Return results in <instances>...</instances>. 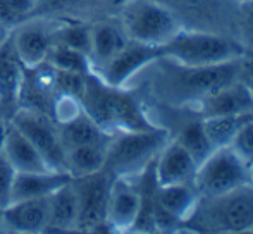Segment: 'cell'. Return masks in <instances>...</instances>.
<instances>
[{
    "instance_id": "obj_28",
    "label": "cell",
    "mask_w": 253,
    "mask_h": 234,
    "mask_svg": "<svg viewBox=\"0 0 253 234\" xmlns=\"http://www.w3.org/2000/svg\"><path fill=\"white\" fill-rule=\"evenodd\" d=\"M47 62L50 64L52 67H55V69L67 71V73H76V74L93 73L90 57H88L86 54L78 52V50H74V48H69L60 43H53Z\"/></svg>"
},
{
    "instance_id": "obj_5",
    "label": "cell",
    "mask_w": 253,
    "mask_h": 234,
    "mask_svg": "<svg viewBox=\"0 0 253 234\" xmlns=\"http://www.w3.org/2000/svg\"><path fill=\"white\" fill-rule=\"evenodd\" d=\"M116 17L131 41L153 47L166 45L181 30L176 12L160 0H124Z\"/></svg>"
},
{
    "instance_id": "obj_11",
    "label": "cell",
    "mask_w": 253,
    "mask_h": 234,
    "mask_svg": "<svg viewBox=\"0 0 253 234\" xmlns=\"http://www.w3.org/2000/svg\"><path fill=\"white\" fill-rule=\"evenodd\" d=\"M162 59V50L160 47L153 45L138 43V41H127V45L105 64L95 74L102 78L107 84L117 88H124V84L138 74L147 66Z\"/></svg>"
},
{
    "instance_id": "obj_32",
    "label": "cell",
    "mask_w": 253,
    "mask_h": 234,
    "mask_svg": "<svg viewBox=\"0 0 253 234\" xmlns=\"http://www.w3.org/2000/svg\"><path fill=\"white\" fill-rule=\"evenodd\" d=\"M14 176H16V169L12 167L9 158L5 157L2 150V143H0V210L10 205V201H12Z\"/></svg>"
},
{
    "instance_id": "obj_39",
    "label": "cell",
    "mask_w": 253,
    "mask_h": 234,
    "mask_svg": "<svg viewBox=\"0 0 253 234\" xmlns=\"http://www.w3.org/2000/svg\"><path fill=\"white\" fill-rule=\"evenodd\" d=\"M2 126H3V122H2V120H0V129H2Z\"/></svg>"
},
{
    "instance_id": "obj_10",
    "label": "cell",
    "mask_w": 253,
    "mask_h": 234,
    "mask_svg": "<svg viewBox=\"0 0 253 234\" xmlns=\"http://www.w3.org/2000/svg\"><path fill=\"white\" fill-rule=\"evenodd\" d=\"M59 23L60 19L57 17L37 14L10 30L14 48L24 67H37L47 62L55 43V30Z\"/></svg>"
},
{
    "instance_id": "obj_8",
    "label": "cell",
    "mask_w": 253,
    "mask_h": 234,
    "mask_svg": "<svg viewBox=\"0 0 253 234\" xmlns=\"http://www.w3.org/2000/svg\"><path fill=\"white\" fill-rule=\"evenodd\" d=\"M9 122H12L37 147L48 167L53 171L67 172L66 148L60 140L59 124L52 116L35 109L17 107Z\"/></svg>"
},
{
    "instance_id": "obj_16",
    "label": "cell",
    "mask_w": 253,
    "mask_h": 234,
    "mask_svg": "<svg viewBox=\"0 0 253 234\" xmlns=\"http://www.w3.org/2000/svg\"><path fill=\"white\" fill-rule=\"evenodd\" d=\"M198 164L190 155V152L179 141H167L160 154L157 155L153 171L159 186L167 184H193Z\"/></svg>"
},
{
    "instance_id": "obj_34",
    "label": "cell",
    "mask_w": 253,
    "mask_h": 234,
    "mask_svg": "<svg viewBox=\"0 0 253 234\" xmlns=\"http://www.w3.org/2000/svg\"><path fill=\"white\" fill-rule=\"evenodd\" d=\"M240 79L247 83L253 91V52L248 54L245 52L241 55V66H240Z\"/></svg>"
},
{
    "instance_id": "obj_30",
    "label": "cell",
    "mask_w": 253,
    "mask_h": 234,
    "mask_svg": "<svg viewBox=\"0 0 253 234\" xmlns=\"http://www.w3.org/2000/svg\"><path fill=\"white\" fill-rule=\"evenodd\" d=\"M38 0H0V21L9 30L37 16Z\"/></svg>"
},
{
    "instance_id": "obj_14",
    "label": "cell",
    "mask_w": 253,
    "mask_h": 234,
    "mask_svg": "<svg viewBox=\"0 0 253 234\" xmlns=\"http://www.w3.org/2000/svg\"><path fill=\"white\" fill-rule=\"evenodd\" d=\"M24 64L14 48L10 35L0 43V119L7 122L19 107L21 84L24 78Z\"/></svg>"
},
{
    "instance_id": "obj_7",
    "label": "cell",
    "mask_w": 253,
    "mask_h": 234,
    "mask_svg": "<svg viewBox=\"0 0 253 234\" xmlns=\"http://www.w3.org/2000/svg\"><path fill=\"white\" fill-rule=\"evenodd\" d=\"M245 184H250L248 164L241 160L229 147L215 148L198 165L193 181L200 198L227 193Z\"/></svg>"
},
{
    "instance_id": "obj_12",
    "label": "cell",
    "mask_w": 253,
    "mask_h": 234,
    "mask_svg": "<svg viewBox=\"0 0 253 234\" xmlns=\"http://www.w3.org/2000/svg\"><path fill=\"white\" fill-rule=\"evenodd\" d=\"M141 207L140 184L134 177H114L107 207V226L109 231H133Z\"/></svg>"
},
{
    "instance_id": "obj_4",
    "label": "cell",
    "mask_w": 253,
    "mask_h": 234,
    "mask_svg": "<svg viewBox=\"0 0 253 234\" xmlns=\"http://www.w3.org/2000/svg\"><path fill=\"white\" fill-rule=\"evenodd\" d=\"M167 141L169 133L162 127L114 133L103 169L114 177H138L155 160Z\"/></svg>"
},
{
    "instance_id": "obj_24",
    "label": "cell",
    "mask_w": 253,
    "mask_h": 234,
    "mask_svg": "<svg viewBox=\"0 0 253 234\" xmlns=\"http://www.w3.org/2000/svg\"><path fill=\"white\" fill-rule=\"evenodd\" d=\"M110 145V143H109ZM109 145H80L66 150V169L73 177H83L105 167Z\"/></svg>"
},
{
    "instance_id": "obj_6",
    "label": "cell",
    "mask_w": 253,
    "mask_h": 234,
    "mask_svg": "<svg viewBox=\"0 0 253 234\" xmlns=\"http://www.w3.org/2000/svg\"><path fill=\"white\" fill-rule=\"evenodd\" d=\"M162 57L186 67H202L240 59L245 54L241 43L207 31H186L181 28L166 45L160 47Z\"/></svg>"
},
{
    "instance_id": "obj_27",
    "label": "cell",
    "mask_w": 253,
    "mask_h": 234,
    "mask_svg": "<svg viewBox=\"0 0 253 234\" xmlns=\"http://www.w3.org/2000/svg\"><path fill=\"white\" fill-rule=\"evenodd\" d=\"M55 43L66 45L90 57L91 47V21L60 19L55 30Z\"/></svg>"
},
{
    "instance_id": "obj_41",
    "label": "cell",
    "mask_w": 253,
    "mask_h": 234,
    "mask_svg": "<svg viewBox=\"0 0 253 234\" xmlns=\"http://www.w3.org/2000/svg\"><path fill=\"white\" fill-rule=\"evenodd\" d=\"M0 120H2V119H0Z\"/></svg>"
},
{
    "instance_id": "obj_3",
    "label": "cell",
    "mask_w": 253,
    "mask_h": 234,
    "mask_svg": "<svg viewBox=\"0 0 253 234\" xmlns=\"http://www.w3.org/2000/svg\"><path fill=\"white\" fill-rule=\"evenodd\" d=\"M164 59V57H162ZM164 74H167L166 91L172 104H197L210 93L240 79L241 57L222 64L202 67H186L169 59Z\"/></svg>"
},
{
    "instance_id": "obj_13",
    "label": "cell",
    "mask_w": 253,
    "mask_h": 234,
    "mask_svg": "<svg viewBox=\"0 0 253 234\" xmlns=\"http://www.w3.org/2000/svg\"><path fill=\"white\" fill-rule=\"evenodd\" d=\"M59 97L57 71L48 62L37 67H26L21 84L19 107L35 109L52 116V105Z\"/></svg>"
},
{
    "instance_id": "obj_17",
    "label": "cell",
    "mask_w": 253,
    "mask_h": 234,
    "mask_svg": "<svg viewBox=\"0 0 253 234\" xmlns=\"http://www.w3.org/2000/svg\"><path fill=\"white\" fill-rule=\"evenodd\" d=\"M198 112L203 117L215 116H248L253 111V91L241 79L210 93L197 102Z\"/></svg>"
},
{
    "instance_id": "obj_9",
    "label": "cell",
    "mask_w": 253,
    "mask_h": 234,
    "mask_svg": "<svg viewBox=\"0 0 253 234\" xmlns=\"http://www.w3.org/2000/svg\"><path fill=\"white\" fill-rule=\"evenodd\" d=\"M114 176L105 169L83 177H73L78 195V233H97L107 229V207Z\"/></svg>"
},
{
    "instance_id": "obj_18",
    "label": "cell",
    "mask_w": 253,
    "mask_h": 234,
    "mask_svg": "<svg viewBox=\"0 0 253 234\" xmlns=\"http://www.w3.org/2000/svg\"><path fill=\"white\" fill-rule=\"evenodd\" d=\"M127 41L129 38L117 17H103V19L91 21L90 62L93 73L105 66L112 57H116L126 47Z\"/></svg>"
},
{
    "instance_id": "obj_1",
    "label": "cell",
    "mask_w": 253,
    "mask_h": 234,
    "mask_svg": "<svg viewBox=\"0 0 253 234\" xmlns=\"http://www.w3.org/2000/svg\"><path fill=\"white\" fill-rule=\"evenodd\" d=\"M80 104L102 129L112 134L123 131H150L159 127L152 122L141 104L129 91L110 86L95 73H88L84 76Z\"/></svg>"
},
{
    "instance_id": "obj_29",
    "label": "cell",
    "mask_w": 253,
    "mask_h": 234,
    "mask_svg": "<svg viewBox=\"0 0 253 234\" xmlns=\"http://www.w3.org/2000/svg\"><path fill=\"white\" fill-rule=\"evenodd\" d=\"M176 141H179V143L190 152V155L195 158V162H197L198 165L213 152V147L210 145L209 138H207L205 131H203L202 120L200 122L188 124L179 133V136L176 138Z\"/></svg>"
},
{
    "instance_id": "obj_15",
    "label": "cell",
    "mask_w": 253,
    "mask_h": 234,
    "mask_svg": "<svg viewBox=\"0 0 253 234\" xmlns=\"http://www.w3.org/2000/svg\"><path fill=\"white\" fill-rule=\"evenodd\" d=\"M48 222V196L12 201L0 210V233L40 234Z\"/></svg>"
},
{
    "instance_id": "obj_2",
    "label": "cell",
    "mask_w": 253,
    "mask_h": 234,
    "mask_svg": "<svg viewBox=\"0 0 253 234\" xmlns=\"http://www.w3.org/2000/svg\"><path fill=\"white\" fill-rule=\"evenodd\" d=\"M205 233L253 231V186L245 184L215 196H203L184 222Z\"/></svg>"
},
{
    "instance_id": "obj_19",
    "label": "cell",
    "mask_w": 253,
    "mask_h": 234,
    "mask_svg": "<svg viewBox=\"0 0 253 234\" xmlns=\"http://www.w3.org/2000/svg\"><path fill=\"white\" fill-rule=\"evenodd\" d=\"M0 143H2L3 154L16 169V172H35L50 169L37 147L9 120L3 122L0 131Z\"/></svg>"
},
{
    "instance_id": "obj_38",
    "label": "cell",
    "mask_w": 253,
    "mask_h": 234,
    "mask_svg": "<svg viewBox=\"0 0 253 234\" xmlns=\"http://www.w3.org/2000/svg\"><path fill=\"white\" fill-rule=\"evenodd\" d=\"M248 117H250V119H252V120H253V111H252V112H250V114H248Z\"/></svg>"
},
{
    "instance_id": "obj_35",
    "label": "cell",
    "mask_w": 253,
    "mask_h": 234,
    "mask_svg": "<svg viewBox=\"0 0 253 234\" xmlns=\"http://www.w3.org/2000/svg\"><path fill=\"white\" fill-rule=\"evenodd\" d=\"M162 3H174L177 7H183V9H190V10H200L203 5H207L209 0H160Z\"/></svg>"
},
{
    "instance_id": "obj_37",
    "label": "cell",
    "mask_w": 253,
    "mask_h": 234,
    "mask_svg": "<svg viewBox=\"0 0 253 234\" xmlns=\"http://www.w3.org/2000/svg\"><path fill=\"white\" fill-rule=\"evenodd\" d=\"M248 176H250V184L253 186V160L248 164Z\"/></svg>"
},
{
    "instance_id": "obj_23",
    "label": "cell",
    "mask_w": 253,
    "mask_h": 234,
    "mask_svg": "<svg viewBox=\"0 0 253 234\" xmlns=\"http://www.w3.org/2000/svg\"><path fill=\"white\" fill-rule=\"evenodd\" d=\"M200 200L193 184H167V186H157L155 191V205L162 208L166 214L176 219L179 224L188 221L197 203Z\"/></svg>"
},
{
    "instance_id": "obj_31",
    "label": "cell",
    "mask_w": 253,
    "mask_h": 234,
    "mask_svg": "<svg viewBox=\"0 0 253 234\" xmlns=\"http://www.w3.org/2000/svg\"><path fill=\"white\" fill-rule=\"evenodd\" d=\"M229 148L247 164L253 160V120L250 117L243 120L240 129L234 134Z\"/></svg>"
},
{
    "instance_id": "obj_20",
    "label": "cell",
    "mask_w": 253,
    "mask_h": 234,
    "mask_svg": "<svg viewBox=\"0 0 253 234\" xmlns=\"http://www.w3.org/2000/svg\"><path fill=\"white\" fill-rule=\"evenodd\" d=\"M71 179H73V176L69 172L53 171V169L35 172H16L12 184V201L48 196L60 186L69 183Z\"/></svg>"
},
{
    "instance_id": "obj_33",
    "label": "cell",
    "mask_w": 253,
    "mask_h": 234,
    "mask_svg": "<svg viewBox=\"0 0 253 234\" xmlns=\"http://www.w3.org/2000/svg\"><path fill=\"white\" fill-rule=\"evenodd\" d=\"M241 3V31H243L245 40L248 41V45L253 47V0H243Z\"/></svg>"
},
{
    "instance_id": "obj_36",
    "label": "cell",
    "mask_w": 253,
    "mask_h": 234,
    "mask_svg": "<svg viewBox=\"0 0 253 234\" xmlns=\"http://www.w3.org/2000/svg\"><path fill=\"white\" fill-rule=\"evenodd\" d=\"M9 35H10V30L5 26V24L2 23V21H0V43H2V41L5 40V38L9 37Z\"/></svg>"
},
{
    "instance_id": "obj_25",
    "label": "cell",
    "mask_w": 253,
    "mask_h": 234,
    "mask_svg": "<svg viewBox=\"0 0 253 234\" xmlns=\"http://www.w3.org/2000/svg\"><path fill=\"white\" fill-rule=\"evenodd\" d=\"M103 0H38V12L57 19L84 21L90 10L100 7Z\"/></svg>"
},
{
    "instance_id": "obj_40",
    "label": "cell",
    "mask_w": 253,
    "mask_h": 234,
    "mask_svg": "<svg viewBox=\"0 0 253 234\" xmlns=\"http://www.w3.org/2000/svg\"><path fill=\"white\" fill-rule=\"evenodd\" d=\"M238 2H243V0H238Z\"/></svg>"
},
{
    "instance_id": "obj_22",
    "label": "cell",
    "mask_w": 253,
    "mask_h": 234,
    "mask_svg": "<svg viewBox=\"0 0 253 234\" xmlns=\"http://www.w3.org/2000/svg\"><path fill=\"white\" fill-rule=\"evenodd\" d=\"M59 133L66 150L80 145H109L114 136L112 133L102 129L84 111L66 122H60Z\"/></svg>"
},
{
    "instance_id": "obj_21",
    "label": "cell",
    "mask_w": 253,
    "mask_h": 234,
    "mask_svg": "<svg viewBox=\"0 0 253 234\" xmlns=\"http://www.w3.org/2000/svg\"><path fill=\"white\" fill-rule=\"evenodd\" d=\"M78 215V195L71 179L48 195V222L45 233H76Z\"/></svg>"
},
{
    "instance_id": "obj_26",
    "label": "cell",
    "mask_w": 253,
    "mask_h": 234,
    "mask_svg": "<svg viewBox=\"0 0 253 234\" xmlns=\"http://www.w3.org/2000/svg\"><path fill=\"white\" fill-rule=\"evenodd\" d=\"M248 116H215V117H203L202 126L209 138L210 145L215 148L229 147L236 131L243 124Z\"/></svg>"
}]
</instances>
